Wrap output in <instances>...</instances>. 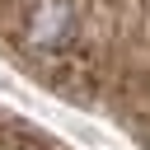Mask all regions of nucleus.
I'll list each match as a JSON object with an SVG mask.
<instances>
[{
	"instance_id": "obj_1",
	"label": "nucleus",
	"mask_w": 150,
	"mask_h": 150,
	"mask_svg": "<svg viewBox=\"0 0 150 150\" xmlns=\"http://www.w3.org/2000/svg\"><path fill=\"white\" fill-rule=\"evenodd\" d=\"M75 38V5L70 0H28L23 9V42L38 52H56Z\"/></svg>"
}]
</instances>
